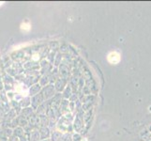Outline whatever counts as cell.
Returning a JSON list of instances; mask_svg holds the SVG:
<instances>
[{
    "label": "cell",
    "mask_w": 151,
    "mask_h": 141,
    "mask_svg": "<svg viewBox=\"0 0 151 141\" xmlns=\"http://www.w3.org/2000/svg\"><path fill=\"white\" fill-rule=\"evenodd\" d=\"M107 59L111 64H114V65L117 64L118 62L120 61V55H119L118 53H116V52H112V53H110L108 55Z\"/></svg>",
    "instance_id": "1"
},
{
    "label": "cell",
    "mask_w": 151,
    "mask_h": 141,
    "mask_svg": "<svg viewBox=\"0 0 151 141\" xmlns=\"http://www.w3.org/2000/svg\"><path fill=\"white\" fill-rule=\"evenodd\" d=\"M21 29H22V31H24V32H27V31H29L30 30V24L28 22L27 23H23L22 25H21Z\"/></svg>",
    "instance_id": "2"
}]
</instances>
